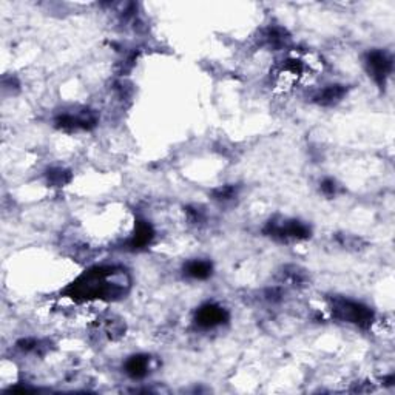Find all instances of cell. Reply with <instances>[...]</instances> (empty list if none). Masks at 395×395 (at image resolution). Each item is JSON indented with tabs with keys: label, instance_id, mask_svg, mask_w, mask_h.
<instances>
[{
	"label": "cell",
	"instance_id": "cell-5",
	"mask_svg": "<svg viewBox=\"0 0 395 395\" xmlns=\"http://www.w3.org/2000/svg\"><path fill=\"white\" fill-rule=\"evenodd\" d=\"M364 67L373 82L378 83L380 87H385L386 81L392 74L394 59L385 49H372L364 56Z\"/></svg>",
	"mask_w": 395,
	"mask_h": 395
},
{
	"label": "cell",
	"instance_id": "cell-13",
	"mask_svg": "<svg viewBox=\"0 0 395 395\" xmlns=\"http://www.w3.org/2000/svg\"><path fill=\"white\" fill-rule=\"evenodd\" d=\"M16 346L20 352L30 355H44L48 350V343L39 340V338H22Z\"/></svg>",
	"mask_w": 395,
	"mask_h": 395
},
{
	"label": "cell",
	"instance_id": "cell-14",
	"mask_svg": "<svg viewBox=\"0 0 395 395\" xmlns=\"http://www.w3.org/2000/svg\"><path fill=\"white\" fill-rule=\"evenodd\" d=\"M73 175L70 170L63 167H53L47 172V181L49 186L53 187H63L72 182Z\"/></svg>",
	"mask_w": 395,
	"mask_h": 395
},
{
	"label": "cell",
	"instance_id": "cell-2",
	"mask_svg": "<svg viewBox=\"0 0 395 395\" xmlns=\"http://www.w3.org/2000/svg\"><path fill=\"white\" fill-rule=\"evenodd\" d=\"M330 312H332L335 320L354 324V326L362 329L371 328L373 319H376L371 307L360 301L344 298V296H334V298L330 300Z\"/></svg>",
	"mask_w": 395,
	"mask_h": 395
},
{
	"label": "cell",
	"instance_id": "cell-7",
	"mask_svg": "<svg viewBox=\"0 0 395 395\" xmlns=\"http://www.w3.org/2000/svg\"><path fill=\"white\" fill-rule=\"evenodd\" d=\"M259 42H261V45H264L266 48L273 49V51H278V49L289 48L292 39L286 28L278 26V25H271L259 34Z\"/></svg>",
	"mask_w": 395,
	"mask_h": 395
},
{
	"label": "cell",
	"instance_id": "cell-9",
	"mask_svg": "<svg viewBox=\"0 0 395 395\" xmlns=\"http://www.w3.org/2000/svg\"><path fill=\"white\" fill-rule=\"evenodd\" d=\"M346 95H348V87L341 86V83H330V86L316 90L312 96V101L320 107H334V105L343 101Z\"/></svg>",
	"mask_w": 395,
	"mask_h": 395
},
{
	"label": "cell",
	"instance_id": "cell-10",
	"mask_svg": "<svg viewBox=\"0 0 395 395\" xmlns=\"http://www.w3.org/2000/svg\"><path fill=\"white\" fill-rule=\"evenodd\" d=\"M154 238V230L152 224L145 220H138L135 223V230L127 241V247L130 250H143L152 244Z\"/></svg>",
	"mask_w": 395,
	"mask_h": 395
},
{
	"label": "cell",
	"instance_id": "cell-1",
	"mask_svg": "<svg viewBox=\"0 0 395 395\" xmlns=\"http://www.w3.org/2000/svg\"><path fill=\"white\" fill-rule=\"evenodd\" d=\"M130 275L122 267L96 266L77 277L65 289V293L77 301H116L130 291Z\"/></svg>",
	"mask_w": 395,
	"mask_h": 395
},
{
	"label": "cell",
	"instance_id": "cell-4",
	"mask_svg": "<svg viewBox=\"0 0 395 395\" xmlns=\"http://www.w3.org/2000/svg\"><path fill=\"white\" fill-rule=\"evenodd\" d=\"M97 125L96 111L90 108L70 110L56 116L54 127L61 131L76 133V131H90Z\"/></svg>",
	"mask_w": 395,
	"mask_h": 395
},
{
	"label": "cell",
	"instance_id": "cell-15",
	"mask_svg": "<svg viewBox=\"0 0 395 395\" xmlns=\"http://www.w3.org/2000/svg\"><path fill=\"white\" fill-rule=\"evenodd\" d=\"M239 193V187L235 184H227V186H223V187H218L215 188L213 192H211V196H213V200L221 202V204H227L235 201L238 198Z\"/></svg>",
	"mask_w": 395,
	"mask_h": 395
},
{
	"label": "cell",
	"instance_id": "cell-16",
	"mask_svg": "<svg viewBox=\"0 0 395 395\" xmlns=\"http://www.w3.org/2000/svg\"><path fill=\"white\" fill-rule=\"evenodd\" d=\"M320 190L323 192V195H326V196H329V198H334V196H337L338 193L341 192V186L338 184V182H337L335 179L326 178V179L321 181Z\"/></svg>",
	"mask_w": 395,
	"mask_h": 395
},
{
	"label": "cell",
	"instance_id": "cell-17",
	"mask_svg": "<svg viewBox=\"0 0 395 395\" xmlns=\"http://www.w3.org/2000/svg\"><path fill=\"white\" fill-rule=\"evenodd\" d=\"M186 215L188 218V221L192 224H202L204 221H206V213L198 207H187Z\"/></svg>",
	"mask_w": 395,
	"mask_h": 395
},
{
	"label": "cell",
	"instance_id": "cell-8",
	"mask_svg": "<svg viewBox=\"0 0 395 395\" xmlns=\"http://www.w3.org/2000/svg\"><path fill=\"white\" fill-rule=\"evenodd\" d=\"M153 369V358L147 354H135L125 360L124 372L131 380H143Z\"/></svg>",
	"mask_w": 395,
	"mask_h": 395
},
{
	"label": "cell",
	"instance_id": "cell-3",
	"mask_svg": "<svg viewBox=\"0 0 395 395\" xmlns=\"http://www.w3.org/2000/svg\"><path fill=\"white\" fill-rule=\"evenodd\" d=\"M312 230L307 224L300 220H289V218L277 216L266 224L264 235L273 238L280 243H296L310 238Z\"/></svg>",
	"mask_w": 395,
	"mask_h": 395
},
{
	"label": "cell",
	"instance_id": "cell-6",
	"mask_svg": "<svg viewBox=\"0 0 395 395\" xmlns=\"http://www.w3.org/2000/svg\"><path fill=\"white\" fill-rule=\"evenodd\" d=\"M229 321L227 309L216 305V303H206L195 312V324L200 329L209 330L223 326Z\"/></svg>",
	"mask_w": 395,
	"mask_h": 395
},
{
	"label": "cell",
	"instance_id": "cell-12",
	"mask_svg": "<svg viewBox=\"0 0 395 395\" xmlns=\"http://www.w3.org/2000/svg\"><path fill=\"white\" fill-rule=\"evenodd\" d=\"M307 281V273L298 266H286L283 272L280 273V283L292 287L305 286Z\"/></svg>",
	"mask_w": 395,
	"mask_h": 395
},
{
	"label": "cell",
	"instance_id": "cell-11",
	"mask_svg": "<svg viewBox=\"0 0 395 395\" xmlns=\"http://www.w3.org/2000/svg\"><path fill=\"white\" fill-rule=\"evenodd\" d=\"M211 273H213V264L209 259H190L184 264V275L190 280H209Z\"/></svg>",
	"mask_w": 395,
	"mask_h": 395
}]
</instances>
